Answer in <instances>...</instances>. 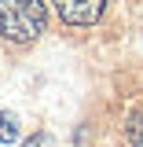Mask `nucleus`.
Masks as SVG:
<instances>
[{"instance_id":"nucleus-5","label":"nucleus","mask_w":143,"mask_h":147,"mask_svg":"<svg viewBox=\"0 0 143 147\" xmlns=\"http://www.w3.org/2000/svg\"><path fill=\"white\" fill-rule=\"evenodd\" d=\"M26 147H52V136H44V132H37L33 140H26Z\"/></svg>"},{"instance_id":"nucleus-4","label":"nucleus","mask_w":143,"mask_h":147,"mask_svg":"<svg viewBox=\"0 0 143 147\" xmlns=\"http://www.w3.org/2000/svg\"><path fill=\"white\" fill-rule=\"evenodd\" d=\"M128 136H132V144H136V147H143V114H136V118H132Z\"/></svg>"},{"instance_id":"nucleus-3","label":"nucleus","mask_w":143,"mask_h":147,"mask_svg":"<svg viewBox=\"0 0 143 147\" xmlns=\"http://www.w3.org/2000/svg\"><path fill=\"white\" fill-rule=\"evenodd\" d=\"M18 140V118L11 110H0V144H11Z\"/></svg>"},{"instance_id":"nucleus-2","label":"nucleus","mask_w":143,"mask_h":147,"mask_svg":"<svg viewBox=\"0 0 143 147\" xmlns=\"http://www.w3.org/2000/svg\"><path fill=\"white\" fill-rule=\"evenodd\" d=\"M107 0H55V11L66 26H92L103 18Z\"/></svg>"},{"instance_id":"nucleus-1","label":"nucleus","mask_w":143,"mask_h":147,"mask_svg":"<svg viewBox=\"0 0 143 147\" xmlns=\"http://www.w3.org/2000/svg\"><path fill=\"white\" fill-rule=\"evenodd\" d=\"M48 7L44 0H0V37L11 44H30L44 33Z\"/></svg>"}]
</instances>
